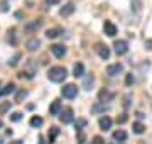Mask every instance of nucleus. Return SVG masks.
I'll return each mask as SVG.
<instances>
[{
    "label": "nucleus",
    "mask_w": 152,
    "mask_h": 144,
    "mask_svg": "<svg viewBox=\"0 0 152 144\" xmlns=\"http://www.w3.org/2000/svg\"><path fill=\"white\" fill-rule=\"evenodd\" d=\"M66 76H68V71L63 66H53V68H49V71H48V78L53 83H61Z\"/></svg>",
    "instance_id": "1"
},
{
    "label": "nucleus",
    "mask_w": 152,
    "mask_h": 144,
    "mask_svg": "<svg viewBox=\"0 0 152 144\" xmlns=\"http://www.w3.org/2000/svg\"><path fill=\"white\" fill-rule=\"evenodd\" d=\"M61 95L64 97V98H75L76 95H78V87L73 83L69 85H64L63 87V90H61Z\"/></svg>",
    "instance_id": "2"
},
{
    "label": "nucleus",
    "mask_w": 152,
    "mask_h": 144,
    "mask_svg": "<svg viewBox=\"0 0 152 144\" xmlns=\"http://www.w3.org/2000/svg\"><path fill=\"white\" fill-rule=\"evenodd\" d=\"M59 120L63 122V124H71V122H73V109H69V107L63 109L61 114H59Z\"/></svg>",
    "instance_id": "3"
},
{
    "label": "nucleus",
    "mask_w": 152,
    "mask_h": 144,
    "mask_svg": "<svg viewBox=\"0 0 152 144\" xmlns=\"http://www.w3.org/2000/svg\"><path fill=\"white\" fill-rule=\"evenodd\" d=\"M113 48H115V53H117L118 56L125 54V53L129 51V44H127V41H124V39H118V41H115Z\"/></svg>",
    "instance_id": "4"
},
{
    "label": "nucleus",
    "mask_w": 152,
    "mask_h": 144,
    "mask_svg": "<svg viewBox=\"0 0 152 144\" xmlns=\"http://www.w3.org/2000/svg\"><path fill=\"white\" fill-rule=\"evenodd\" d=\"M122 71H124V66H122L120 63L110 65V66L107 68V75H108V76H117V75H120Z\"/></svg>",
    "instance_id": "5"
},
{
    "label": "nucleus",
    "mask_w": 152,
    "mask_h": 144,
    "mask_svg": "<svg viewBox=\"0 0 152 144\" xmlns=\"http://www.w3.org/2000/svg\"><path fill=\"white\" fill-rule=\"evenodd\" d=\"M103 31H105V34H107L108 37H113L115 34H117V27H115V24H113V22H110V21H105Z\"/></svg>",
    "instance_id": "6"
},
{
    "label": "nucleus",
    "mask_w": 152,
    "mask_h": 144,
    "mask_svg": "<svg viewBox=\"0 0 152 144\" xmlns=\"http://www.w3.org/2000/svg\"><path fill=\"white\" fill-rule=\"evenodd\" d=\"M51 53L56 56V58H63L66 54V48L63 44H53L51 46Z\"/></svg>",
    "instance_id": "7"
},
{
    "label": "nucleus",
    "mask_w": 152,
    "mask_h": 144,
    "mask_svg": "<svg viewBox=\"0 0 152 144\" xmlns=\"http://www.w3.org/2000/svg\"><path fill=\"white\" fill-rule=\"evenodd\" d=\"M96 51H98V54H100L102 60H108V58H110V48H108V46L96 44Z\"/></svg>",
    "instance_id": "8"
},
{
    "label": "nucleus",
    "mask_w": 152,
    "mask_h": 144,
    "mask_svg": "<svg viewBox=\"0 0 152 144\" xmlns=\"http://www.w3.org/2000/svg\"><path fill=\"white\" fill-rule=\"evenodd\" d=\"M41 26H42V22H41V21H34V22H31V24H26L24 31H26L27 34H32V32H36Z\"/></svg>",
    "instance_id": "9"
},
{
    "label": "nucleus",
    "mask_w": 152,
    "mask_h": 144,
    "mask_svg": "<svg viewBox=\"0 0 152 144\" xmlns=\"http://www.w3.org/2000/svg\"><path fill=\"white\" fill-rule=\"evenodd\" d=\"M115 97V93L113 92H108V90H102V92H100V93H98V98H100V102H110V100L113 98Z\"/></svg>",
    "instance_id": "10"
},
{
    "label": "nucleus",
    "mask_w": 152,
    "mask_h": 144,
    "mask_svg": "<svg viewBox=\"0 0 152 144\" xmlns=\"http://www.w3.org/2000/svg\"><path fill=\"white\" fill-rule=\"evenodd\" d=\"M61 110H63V109H61L59 100H54V102L49 105V114H51V115H58V114H61Z\"/></svg>",
    "instance_id": "11"
},
{
    "label": "nucleus",
    "mask_w": 152,
    "mask_h": 144,
    "mask_svg": "<svg viewBox=\"0 0 152 144\" xmlns=\"http://www.w3.org/2000/svg\"><path fill=\"white\" fill-rule=\"evenodd\" d=\"M73 12H75V4H66L64 7H63V9H61L59 10V15H63V17H68V15H71V14H73Z\"/></svg>",
    "instance_id": "12"
},
{
    "label": "nucleus",
    "mask_w": 152,
    "mask_h": 144,
    "mask_svg": "<svg viewBox=\"0 0 152 144\" xmlns=\"http://www.w3.org/2000/svg\"><path fill=\"white\" fill-rule=\"evenodd\" d=\"M73 75H75L76 78H81L83 75H85V65H83V63H76L75 68H73Z\"/></svg>",
    "instance_id": "13"
},
{
    "label": "nucleus",
    "mask_w": 152,
    "mask_h": 144,
    "mask_svg": "<svg viewBox=\"0 0 152 144\" xmlns=\"http://www.w3.org/2000/svg\"><path fill=\"white\" fill-rule=\"evenodd\" d=\"M64 32L61 27H54V29H48V32H46V37H49V39H54V37H58V36H61V34Z\"/></svg>",
    "instance_id": "14"
},
{
    "label": "nucleus",
    "mask_w": 152,
    "mask_h": 144,
    "mask_svg": "<svg viewBox=\"0 0 152 144\" xmlns=\"http://www.w3.org/2000/svg\"><path fill=\"white\" fill-rule=\"evenodd\" d=\"M100 127H102V131H108L110 127H112V119H110L108 115H105L100 119Z\"/></svg>",
    "instance_id": "15"
},
{
    "label": "nucleus",
    "mask_w": 152,
    "mask_h": 144,
    "mask_svg": "<svg viewBox=\"0 0 152 144\" xmlns=\"http://www.w3.org/2000/svg\"><path fill=\"white\" fill-rule=\"evenodd\" d=\"M15 92V85L14 83H7L4 88L0 90V97H5V95H10V93H14Z\"/></svg>",
    "instance_id": "16"
},
{
    "label": "nucleus",
    "mask_w": 152,
    "mask_h": 144,
    "mask_svg": "<svg viewBox=\"0 0 152 144\" xmlns=\"http://www.w3.org/2000/svg\"><path fill=\"white\" fill-rule=\"evenodd\" d=\"M113 139L118 141V143H124V141H127V132H125L124 129H118V131L113 132Z\"/></svg>",
    "instance_id": "17"
},
{
    "label": "nucleus",
    "mask_w": 152,
    "mask_h": 144,
    "mask_svg": "<svg viewBox=\"0 0 152 144\" xmlns=\"http://www.w3.org/2000/svg\"><path fill=\"white\" fill-rule=\"evenodd\" d=\"M39 46H41V41H39V39H31V41H27V49L29 51L39 49Z\"/></svg>",
    "instance_id": "18"
},
{
    "label": "nucleus",
    "mask_w": 152,
    "mask_h": 144,
    "mask_svg": "<svg viewBox=\"0 0 152 144\" xmlns=\"http://www.w3.org/2000/svg\"><path fill=\"white\" fill-rule=\"evenodd\" d=\"M59 136V129L58 127H51V131H49L48 137H49V143H54V139Z\"/></svg>",
    "instance_id": "19"
},
{
    "label": "nucleus",
    "mask_w": 152,
    "mask_h": 144,
    "mask_svg": "<svg viewBox=\"0 0 152 144\" xmlns=\"http://www.w3.org/2000/svg\"><path fill=\"white\" fill-rule=\"evenodd\" d=\"M108 110V107L105 105V104H95V105L91 107V112L93 114H98V112H105Z\"/></svg>",
    "instance_id": "20"
},
{
    "label": "nucleus",
    "mask_w": 152,
    "mask_h": 144,
    "mask_svg": "<svg viewBox=\"0 0 152 144\" xmlns=\"http://www.w3.org/2000/svg\"><path fill=\"white\" fill-rule=\"evenodd\" d=\"M86 124H88L86 119H78V120H76V124H75V126H76V131H78V132H81L83 129L86 127Z\"/></svg>",
    "instance_id": "21"
},
{
    "label": "nucleus",
    "mask_w": 152,
    "mask_h": 144,
    "mask_svg": "<svg viewBox=\"0 0 152 144\" xmlns=\"http://www.w3.org/2000/svg\"><path fill=\"white\" fill-rule=\"evenodd\" d=\"M132 129H134V132H135V134H142L144 131H145V126L140 124V122H135V124L132 126Z\"/></svg>",
    "instance_id": "22"
},
{
    "label": "nucleus",
    "mask_w": 152,
    "mask_h": 144,
    "mask_svg": "<svg viewBox=\"0 0 152 144\" xmlns=\"http://www.w3.org/2000/svg\"><path fill=\"white\" fill-rule=\"evenodd\" d=\"M42 122H44V120L41 119V117L36 115V117H32V119H31V126L37 129V127H41V126H42Z\"/></svg>",
    "instance_id": "23"
},
{
    "label": "nucleus",
    "mask_w": 152,
    "mask_h": 144,
    "mask_svg": "<svg viewBox=\"0 0 152 144\" xmlns=\"http://www.w3.org/2000/svg\"><path fill=\"white\" fill-rule=\"evenodd\" d=\"M93 80H95L93 75H88V76L85 78V85H83V87H85L86 90H90V88H91V85H93Z\"/></svg>",
    "instance_id": "24"
},
{
    "label": "nucleus",
    "mask_w": 152,
    "mask_h": 144,
    "mask_svg": "<svg viewBox=\"0 0 152 144\" xmlns=\"http://www.w3.org/2000/svg\"><path fill=\"white\" fill-rule=\"evenodd\" d=\"M9 110H10V102H4L0 105V114H7Z\"/></svg>",
    "instance_id": "25"
},
{
    "label": "nucleus",
    "mask_w": 152,
    "mask_h": 144,
    "mask_svg": "<svg viewBox=\"0 0 152 144\" xmlns=\"http://www.w3.org/2000/svg\"><path fill=\"white\" fill-rule=\"evenodd\" d=\"M9 43H12V44H17V39H15V29H10V31H9Z\"/></svg>",
    "instance_id": "26"
},
{
    "label": "nucleus",
    "mask_w": 152,
    "mask_h": 144,
    "mask_svg": "<svg viewBox=\"0 0 152 144\" xmlns=\"http://www.w3.org/2000/svg\"><path fill=\"white\" fill-rule=\"evenodd\" d=\"M10 120H12V122H19V120H22V114H20V112H14V114L10 115Z\"/></svg>",
    "instance_id": "27"
},
{
    "label": "nucleus",
    "mask_w": 152,
    "mask_h": 144,
    "mask_svg": "<svg viewBox=\"0 0 152 144\" xmlns=\"http://www.w3.org/2000/svg\"><path fill=\"white\" fill-rule=\"evenodd\" d=\"M19 60H20V53H17V54L14 56L10 61H9V65H10V66H15L17 63H19Z\"/></svg>",
    "instance_id": "28"
},
{
    "label": "nucleus",
    "mask_w": 152,
    "mask_h": 144,
    "mask_svg": "<svg viewBox=\"0 0 152 144\" xmlns=\"http://www.w3.org/2000/svg\"><path fill=\"white\" fill-rule=\"evenodd\" d=\"M26 97H27V92H26V90H20V92L17 93V98H15V102H20V100H22V98H26Z\"/></svg>",
    "instance_id": "29"
},
{
    "label": "nucleus",
    "mask_w": 152,
    "mask_h": 144,
    "mask_svg": "<svg viewBox=\"0 0 152 144\" xmlns=\"http://www.w3.org/2000/svg\"><path fill=\"white\" fill-rule=\"evenodd\" d=\"M125 83H127V87H130V85L134 83V76H132V73H129V75H127V78H125Z\"/></svg>",
    "instance_id": "30"
},
{
    "label": "nucleus",
    "mask_w": 152,
    "mask_h": 144,
    "mask_svg": "<svg viewBox=\"0 0 152 144\" xmlns=\"http://www.w3.org/2000/svg\"><path fill=\"white\" fill-rule=\"evenodd\" d=\"M127 119H129V117H127V114H122V115L117 119V122H118V124H125V122H127Z\"/></svg>",
    "instance_id": "31"
},
{
    "label": "nucleus",
    "mask_w": 152,
    "mask_h": 144,
    "mask_svg": "<svg viewBox=\"0 0 152 144\" xmlns=\"http://www.w3.org/2000/svg\"><path fill=\"white\" fill-rule=\"evenodd\" d=\"M93 144H105L103 139L100 137V136H96V137H93Z\"/></svg>",
    "instance_id": "32"
},
{
    "label": "nucleus",
    "mask_w": 152,
    "mask_h": 144,
    "mask_svg": "<svg viewBox=\"0 0 152 144\" xmlns=\"http://www.w3.org/2000/svg\"><path fill=\"white\" fill-rule=\"evenodd\" d=\"M130 98H132L130 95H125V104H124L125 109H127V107H130Z\"/></svg>",
    "instance_id": "33"
},
{
    "label": "nucleus",
    "mask_w": 152,
    "mask_h": 144,
    "mask_svg": "<svg viewBox=\"0 0 152 144\" xmlns=\"http://www.w3.org/2000/svg\"><path fill=\"white\" fill-rule=\"evenodd\" d=\"M61 0H46V4L48 5H56V4H59Z\"/></svg>",
    "instance_id": "34"
},
{
    "label": "nucleus",
    "mask_w": 152,
    "mask_h": 144,
    "mask_svg": "<svg viewBox=\"0 0 152 144\" xmlns=\"http://www.w3.org/2000/svg\"><path fill=\"white\" fill-rule=\"evenodd\" d=\"M78 141H80V144H83V143H85V136H83L81 132L78 134Z\"/></svg>",
    "instance_id": "35"
},
{
    "label": "nucleus",
    "mask_w": 152,
    "mask_h": 144,
    "mask_svg": "<svg viewBox=\"0 0 152 144\" xmlns=\"http://www.w3.org/2000/svg\"><path fill=\"white\" fill-rule=\"evenodd\" d=\"M137 117H139V119H144V117H145V115H144L142 112H137Z\"/></svg>",
    "instance_id": "36"
},
{
    "label": "nucleus",
    "mask_w": 152,
    "mask_h": 144,
    "mask_svg": "<svg viewBox=\"0 0 152 144\" xmlns=\"http://www.w3.org/2000/svg\"><path fill=\"white\" fill-rule=\"evenodd\" d=\"M10 144H22V141H12Z\"/></svg>",
    "instance_id": "37"
},
{
    "label": "nucleus",
    "mask_w": 152,
    "mask_h": 144,
    "mask_svg": "<svg viewBox=\"0 0 152 144\" xmlns=\"http://www.w3.org/2000/svg\"><path fill=\"white\" fill-rule=\"evenodd\" d=\"M2 127H4V122L0 120V129H2Z\"/></svg>",
    "instance_id": "38"
},
{
    "label": "nucleus",
    "mask_w": 152,
    "mask_h": 144,
    "mask_svg": "<svg viewBox=\"0 0 152 144\" xmlns=\"http://www.w3.org/2000/svg\"><path fill=\"white\" fill-rule=\"evenodd\" d=\"M2 143H4V139H2V137H0V144H2Z\"/></svg>",
    "instance_id": "39"
}]
</instances>
